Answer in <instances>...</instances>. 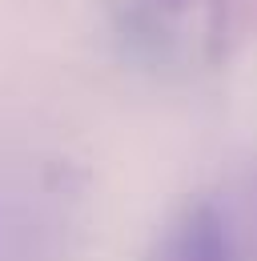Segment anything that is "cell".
Here are the masks:
<instances>
[{
    "mask_svg": "<svg viewBox=\"0 0 257 261\" xmlns=\"http://www.w3.org/2000/svg\"><path fill=\"white\" fill-rule=\"evenodd\" d=\"M149 261H233V237L209 201L185 205L153 245Z\"/></svg>",
    "mask_w": 257,
    "mask_h": 261,
    "instance_id": "6da1fadb",
    "label": "cell"
},
{
    "mask_svg": "<svg viewBox=\"0 0 257 261\" xmlns=\"http://www.w3.org/2000/svg\"><path fill=\"white\" fill-rule=\"evenodd\" d=\"M157 4H165V8H185L189 0H157Z\"/></svg>",
    "mask_w": 257,
    "mask_h": 261,
    "instance_id": "7a4b0ae2",
    "label": "cell"
}]
</instances>
